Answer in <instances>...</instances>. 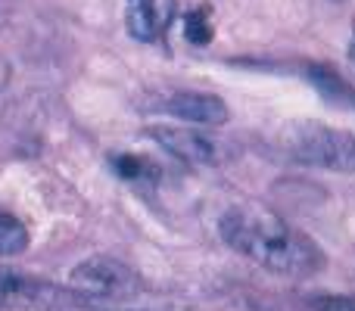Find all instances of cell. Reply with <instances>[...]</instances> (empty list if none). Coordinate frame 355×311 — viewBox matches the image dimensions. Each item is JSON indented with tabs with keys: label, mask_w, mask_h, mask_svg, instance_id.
I'll return each mask as SVG.
<instances>
[{
	"label": "cell",
	"mask_w": 355,
	"mask_h": 311,
	"mask_svg": "<svg viewBox=\"0 0 355 311\" xmlns=\"http://www.w3.org/2000/svg\"><path fill=\"white\" fill-rule=\"evenodd\" d=\"M221 240L259 268L281 277H312L324 268V252L309 233L265 208H231L218 224Z\"/></svg>",
	"instance_id": "cell-1"
},
{
	"label": "cell",
	"mask_w": 355,
	"mask_h": 311,
	"mask_svg": "<svg viewBox=\"0 0 355 311\" xmlns=\"http://www.w3.org/2000/svg\"><path fill=\"white\" fill-rule=\"evenodd\" d=\"M277 147L293 162L352 175L355 171V134L321 122H293L277 134Z\"/></svg>",
	"instance_id": "cell-2"
},
{
	"label": "cell",
	"mask_w": 355,
	"mask_h": 311,
	"mask_svg": "<svg viewBox=\"0 0 355 311\" xmlns=\"http://www.w3.org/2000/svg\"><path fill=\"white\" fill-rule=\"evenodd\" d=\"M94 302L97 299L78 293L75 287H56L28 274L0 271V311H91Z\"/></svg>",
	"instance_id": "cell-3"
},
{
	"label": "cell",
	"mask_w": 355,
	"mask_h": 311,
	"mask_svg": "<svg viewBox=\"0 0 355 311\" xmlns=\"http://www.w3.org/2000/svg\"><path fill=\"white\" fill-rule=\"evenodd\" d=\"M69 287L78 293L91 296V299H137L144 293V277L135 268L116 258H87L69 274Z\"/></svg>",
	"instance_id": "cell-4"
},
{
	"label": "cell",
	"mask_w": 355,
	"mask_h": 311,
	"mask_svg": "<svg viewBox=\"0 0 355 311\" xmlns=\"http://www.w3.org/2000/svg\"><path fill=\"white\" fill-rule=\"evenodd\" d=\"M153 137L156 147H162L168 156L184 159L193 165H227L240 153V147L227 137L209 134V131H193V128H168V125H153L147 131Z\"/></svg>",
	"instance_id": "cell-5"
},
{
	"label": "cell",
	"mask_w": 355,
	"mask_h": 311,
	"mask_svg": "<svg viewBox=\"0 0 355 311\" xmlns=\"http://www.w3.org/2000/svg\"><path fill=\"white\" fill-rule=\"evenodd\" d=\"M162 109L175 118H184L190 125H206V128H215V125H225L231 118V109L221 97L215 94H200V91H178L168 94L162 100Z\"/></svg>",
	"instance_id": "cell-6"
},
{
	"label": "cell",
	"mask_w": 355,
	"mask_h": 311,
	"mask_svg": "<svg viewBox=\"0 0 355 311\" xmlns=\"http://www.w3.org/2000/svg\"><path fill=\"white\" fill-rule=\"evenodd\" d=\"M128 12H125V22L135 41H153L156 31H159V10H156V0H125Z\"/></svg>",
	"instance_id": "cell-7"
},
{
	"label": "cell",
	"mask_w": 355,
	"mask_h": 311,
	"mask_svg": "<svg viewBox=\"0 0 355 311\" xmlns=\"http://www.w3.org/2000/svg\"><path fill=\"white\" fill-rule=\"evenodd\" d=\"M28 227L16 218V215L3 212L0 208V258L19 256V252L28 249Z\"/></svg>",
	"instance_id": "cell-8"
},
{
	"label": "cell",
	"mask_w": 355,
	"mask_h": 311,
	"mask_svg": "<svg viewBox=\"0 0 355 311\" xmlns=\"http://www.w3.org/2000/svg\"><path fill=\"white\" fill-rule=\"evenodd\" d=\"M309 75H312V81L318 85V91H321V97H327V100H340V103H355V91H349V85H346L343 78H340L334 69H321V66H315V69H309Z\"/></svg>",
	"instance_id": "cell-9"
},
{
	"label": "cell",
	"mask_w": 355,
	"mask_h": 311,
	"mask_svg": "<svg viewBox=\"0 0 355 311\" xmlns=\"http://www.w3.org/2000/svg\"><path fill=\"white\" fill-rule=\"evenodd\" d=\"M112 168H116L119 177H125V181H156L159 177V168H156L153 162H147V159H137V156H116L112 159Z\"/></svg>",
	"instance_id": "cell-10"
},
{
	"label": "cell",
	"mask_w": 355,
	"mask_h": 311,
	"mask_svg": "<svg viewBox=\"0 0 355 311\" xmlns=\"http://www.w3.org/2000/svg\"><path fill=\"white\" fill-rule=\"evenodd\" d=\"M212 22H209V10H190L187 16H184V37H187L190 44H200V47H206L209 41H212Z\"/></svg>",
	"instance_id": "cell-11"
},
{
	"label": "cell",
	"mask_w": 355,
	"mask_h": 311,
	"mask_svg": "<svg viewBox=\"0 0 355 311\" xmlns=\"http://www.w3.org/2000/svg\"><path fill=\"white\" fill-rule=\"evenodd\" d=\"M309 305L315 311H355V296H312Z\"/></svg>",
	"instance_id": "cell-12"
},
{
	"label": "cell",
	"mask_w": 355,
	"mask_h": 311,
	"mask_svg": "<svg viewBox=\"0 0 355 311\" xmlns=\"http://www.w3.org/2000/svg\"><path fill=\"white\" fill-rule=\"evenodd\" d=\"M6 85H10V62L0 56V91H3Z\"/></svg>",
	"instance_id": "cell-13"
},
{
	"label": "cell",
	"mask_w": 355,
	"mask_h": 311,
	"mask_svg": "<svg viewBox=\"0 0 355 311\" xmlns=\"http://www.w3.org/2000/svg\"><path fill=\"white\" fill-rule=\"evenodd\" d=\"M144 311H190V308H144Z\"/></svg>",
	"instance_id": "cell-14"
},
{
	"label": "cell",
	"mask_w": 355,
	"mask_h": 311,
	"mask_svg": "<svg viewBox=\"0 0 355 311\" xmlns=\"http://www.w3.org/2000/svg\"><path fill=\"white\" fill-rule=\"evenodd\" d=\"M349 60L355 62V41H352V47H349Z\"/></svg>",
	"instance_id": "cell-15"
}]
</instances>
